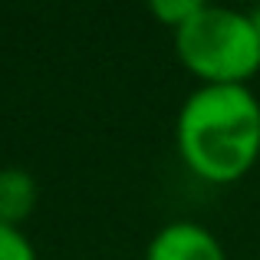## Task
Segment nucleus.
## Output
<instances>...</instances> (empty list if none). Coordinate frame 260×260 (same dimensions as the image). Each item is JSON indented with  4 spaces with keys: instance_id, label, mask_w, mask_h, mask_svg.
Instances as JSON below:
<instances>
[{
    "instance_id": "obj_1",
    "label": "nucleus",
    "mask_w": 260,
    "mask_h": 260,
    "mask_svg": "<svg viewBox=\"0 0 260 260\" xmlns=\"http://www.w3.org/2000/svg\"><path fill=\"white\" fill-rule=\"evenodd\" d=\"M188 172L231 184L260 161V102L247 86H198L175 122Z\"/></svg>"
},
{
    "instance_id": "obj_2",
    "label": "nucleus",
    "mask_w": 260,
    "mask_h": 260,
    "mask_svg": "<svg viewBox=\"0 0 260 260\" xmlns=\"http://www.w3.org/2000/svg\"><path fill=\"white\" fill-rule=\"evenodd\" d=\"M175 53L201 86H247L260 70V33L244 10L201 4L175 30Z\"/></svg>"
},
{
    "instance_id": "obj_3",
    "label": "nucleus",
    "mask_w": 260,
    "mask_h": 260,
    "mask_svg": "<svg viewBox=\"0 0 260 260\" xmlns=\"http://www.w3.org/2000/svg\"><path fill=\"white\" fill-rule=\"evenodd\" d=\"M145 260H228L224 247L204 224L172 221L148 241Z\"/></svg>"
},
{
    "instance_id": "obj_4",
    "label": "nucleus",
    "mask_w": 260,
    "mask_h": 260,
    "mask_svg": "<svg viewBox=\"0 0 260 260\" xmlns=\"http://www.w3.org/2000/svg\"><path fill=\"white\" fill-rule=\"evenodd\" d=\"M37 208V181L23 168H0V224L20 228Z\"/></svg>"
},
{
    "instance_id": "obj_5",
    "label": "nucleus",
    "mask_w": 260,
    "mask_h": 260,
    "mask_svg": "<svg viewBox=\"0 0 260 260\" xmlns=\"http://www.w3.org/2000/svg\"><path fill=\"white\" fill-rule=\"evenodd\" d=\"M0 260H37V250H33L30 237L20 228L0 224Z\"/></svg>"
},
{
    "instance_id": "obj_6",
    "label": "nucleus",
    "mask_w": 260,
    "mask_h": 260,
    "mask_svg": "<svg viewBox=\"0 0 260 260\" xmlns=\"http://www.w3.org/2000/svg\"><path fill=\"white\" fill-rule=\"evenodd\" d=\"M198 7H201V0H152V13L172 30H178Z\"/></svg>"
},
{
    "instance_id": "obj_7",
    "label": "nucleus",
    "mask_w": 260,
    "mask_h": 260,
    "mask_svg": "<svg viewBox=\"0 0 260 260\" xmlns=\"http://www.w3.org/2000/svg\"><path fill=\"white\" fill-rule=\"evenodd\" d=\"M247 17H250V23L257 26V33H260V7H254V10H247Z\"/></svg>"
},
{
    "instance_id": "obj_8",
    "label": "nucleus",
    "mask_w": 260,
    "mask_h": 260,
    "mask_svg": "<svg viewBox=\"0 0 260 260\" xmlns=\"http://www.w3.org/2000/svg\"><path fill=\"white\" fill-rule=\"evenodd\" d=\"M257 260H260V257H257Z\"/></svg>"
}]
</instances>
